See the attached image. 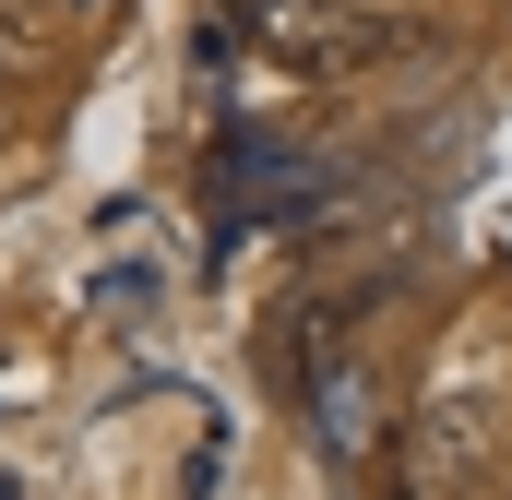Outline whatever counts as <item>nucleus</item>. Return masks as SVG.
<instances>
[{
  "mask_svg": "<svg viewBox=\"0 0 512 500\" xmlns=\"http://www.w3.org/2000/svg\"><path fill=\"white\" fill-rule=\"evenodd\" d=\"M60 12H96V24H108V12H120V0H60Z\"/></svg>",
  "mask_w": 512,
  "mask_h": 500,
  "instance_id": "nucleus-2",
  "label": "nucleus"
},
{
  "mask_svg": "<svg viewBox=\"0 0 512 500\" xmlns=\"http://www.w3.org/2000/svg\"><path fill=\"white\" fill-rule=\"evenodd\" d=\"M0 500H12V489H0Z\"/></svg>",
  "mask_w": 512,
  "mask_h": 500,
  "instance_id": "nucleus-3",
  "label": "nucleus"
},
{
  "mask_svg": "<svg viewBox=\"0 0 512 500\" xmlns=\"http://www.w3.org/2000/svg\"><path fill=\"white\" fill-rule=\"evenodd\" d=\"M24 60H36V48H24V24H12V0H0V84H12Z\"/></svg>",
  "mask_w": 512,
  "mask_h": 500,
  "instance_id": "nucleus-1",
  "label": "nucleus"
}]
</instances>
